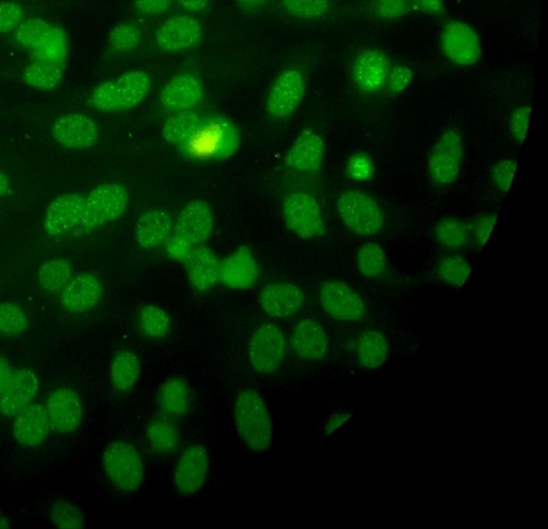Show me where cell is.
<instances>
[{
	"mask_svg": "<svg viewBox=\"0 0 548 529\" xmlns=\"http://www.w3.org/2000/svg\"><path fill=\"white\" fill-rule=\"evenodd\" d=\"M235 422L243 443L256 452H263L272 443V421L264 399L256 390L240 392L235 403Z\"/></svg>",
	"mask_w": 548,
	"mask_h": 529,
	"instance_id": "obj_1",
	"label": "cell"
},
{
	"mask_svg": "<svg viewBox=\"0 0 548 529\" xmlns=\"http://www.w3.org/2000/svg\"><path fill=\"white\" fill-rule=\"evenodd\" d=\"M26 314L11 302L0 304V335L13 337L21 335L27 328Z\"/></svg>",
	"mask_w": 548,
	"mask_h": 529,
	"instance_id": "obj_42",
	"label": "cell"
},
{
	"mask_svg": "<svg viewBox=\"0 0 548 529\" xmlns=\"http://www.w3.org/2000/svg\"><path fill=\"white\" fill-rule=\"evenodd\" d=\"M497 216L494 214H485L478 217L471 228H469V235L473 240L474 245L478 249H482L489 241L492 232L495 228Z\"/></svg>",
	"mask_w": 548,
	"mask_h": 529,
	"instance_id": "obj_49",
	"label": "cell"
},
{
	"mask_svg": "<svg viewBox=\"0 0 548 529\" xmlns=\"http://www.w3.org/2000/svg\"><path fill=\"white\" fill-rule=\"evenodd\" d=\"M435 236L441 247L453 251L461 250L467 245L469 228L461 220L447 218L437 223Z\"/></svg>",
	"mask_w": 548,
	"mask_h": 529,
	"instance_id": "obj_38",
	"label": "cell"
},
{
	"mask_svg": "<svg viewBox=\"0 0 548 529\" xmlns=\"http://www.w3.org/2000/svg\"><path fill=\"white\" fill-rule=\"evenodd\" d=\"M306 301V295L294 283H274L264 287L258 304L273 319H286L299 312Z\"/></svg>",
	"mask_w": 548,
	"mask_h": 529,
	"instance_id": "obj_18",
	"label": "cell"
},
{
	"mask_svg": "<svg viewBox=\"0 0 548 529\" xmlns=\"http://www.w3.org/2000/svg\"><path fill=\"white\" fill-rule=\"evenodd\" d=\"M142 33L133 24L117 25L110 34V44L113 50L121 53L131 52L139 47Z\"/></svg>",
	"mask_w": 548,
	"mask_h": 529,
	"instance_id": "obj_45",
	"label": "cell"
},
{
	"mask_svg": "<svg viewBox=\"0 0 548 529\" xmlns=\"http://www.w3.org/2000/svg\"><path fill=\"white\" fill-rule=\"evenodd\" d=\"M306 94V79L295 69L282 72L273 83L267 100L268 113L277 119L292 116Z\"/></svg>",
	"mask_w": 548,
	"mask_h": 529,
	"instance_id": "obj_11",
	"label": "cell"
},
{
	"mask_svg": "<svg viewBox=\"0 0 548 529\" xmlns=\"http://www.w3.org/2000/svg\"><path fill=\"white\" fill-rule=\"evenodd\" d=\"M203 95L201 81L192 74H182L165 85L161 93V102L169 111H189L202 101Z\"/></svg>",
	"mask_w": 548,
	"mask_h": 529,
	"instance_id": "obj_27",
	"label": "cell"
},
{
	"mask_svg": "<svg viewBox=\"0 0 548 529\" xmlns=\"http://www.w3.org/2000/svg\"><path fill=\"white\" fill-rule=\"evenodd\" d=\"M51 430L47 408L30 404L15 416L13 435L15 441L25 447H37L45 441Z\"/></svg>",
	"mask_w": 548,
	"mask_h": 529,
	"instance_id": "obj_21",
	"label": "cell"
},
{
	"mask_svg": "<svg viewBox=\"0 0 548 529\" xmlns=\"http://www.w3.org/2000/svg\"><path fill=\"white\" fill-rule=\"evenodd\" d=\"M51 519L55 526L62 529H81L85 525L81 510L66 501H58L53 505Z\"/></svg>",
	"mask_w": 548,
	"mask_h": 529,
	"instance_id": "obj_44",
	"label": "cell"
},
{
	"mask_svg": "<svg viewBox=\"0 0 548 529\" xmlns=\"http://www.w3.org/2000/svg\"><path fill=\"white\" fill-rule=\"evenodd\" d=\"M137 326L150 339H164L171 334L172 321L167 312L154 305L142 306L137 311Z\"/></svg>",
	"mask_w": 548,
	"mask_h": 529,
	"instance_id": "obj_34",
	"label": "cell"
},
{
	"mask_svg": "<svg viewBox=\"0 0 548 529\" xmlns=\"http://www.w3.org/2000/svg\"><path fill=\"white\" fill-rule=\"evenodd\" d=\"M13 374L14 371L8 362L5 359L0 358V397L5 394V391L12 380Z\"/></svg>",
	"mask_w": 548,
	"mask_h": 529,
	"instance_id": "obj_56",
	"label": "cell"
},
{
	"mask_svg": "<svg viewBox=\"0 0 548 529\" xmlns=\"http://www.w3.org/2000/svg\"><path fill=\"white\" fill-rule=\"evenodd\" d=\"M182 8L190 12H203L207 9L208 0H178Z\"/></svg>",
	"mask_w": 548,
	"mask_h": 529,
	"instance_id": "obj_57",
	"label": "cell"
},
{
	"mask_svg": "<svg viewBox=\"0 0 548 529\" xmlns=\"http://www.w3.org/2000/svg\"><path fill=\"white\" fill-rule=\"evenodd\" d=\"M356 263L361 275L377 279L384 276L387 271V254L378 244L367 243L359 248Z\"/></svg>",
	"mask_w": 548,
	"mask_h": 529,
	"instance_id": "obj_35",
	"label": "cell"
},
{
	"mask_svg": "<svg viewBox=\"0 0 548 529\" xmlns=\"http://www.w3.org/2000/svg\"><path fill=\"white\" fill-rule=\"evenodd\" d=\"M62 66L44 62L30 64L24 71V82L38 90H52L63 80Z\"/></svg>",
	"mask_w": 548,
	"mask_h": 529,
	"instance_id": "obj_37",
	"label": "cell"
},
{
	"mask_svg": "<svg viewBox=\"0 0 548 529\" xmlns=\"http://www.w3.org/2000/svg\"><path fill=\"white\" fill-rule=\"evenodd\" d=\"M415 73L411 68L405 65H397L391 68L385 88L389 95L397 96L405 92V90L413 83Z\"/></svg>",
	"mask_w": 548,
	"mask_h": 529,
	"instance_id": "obj_48",
	"label": "cell"
},
{
	"mask_svg": "<svg viewBox=\"0 0 548 529\" xmlns=\"http://www.w3.org/2000/svg\"><path fill=\"white\" fill-rule=\"evenodd\" d=\"M51 428L60 433H71L81 427L83 407L76 392L67 387L53 392L47 401Z\"/></svg>",
	"mask_w": 548,
	"mask_h": 529,
	"instance_id": "obj_17",
	"label": "cell"
},
{
	"mask_svg": "<svg viewBox=\"0 0 548 529\" xmlns=\"http://www.w3.org/2000/svg\"><path fill=\"white\" fill-rule=\"evenodd\" d=\"M516 172V162L510 159L498 161L492 170V179L495 187L504 193H508L512 187Z\"/></svg>",
	"mask_w": 548,
	"mask_h": 529,
	"instance_id": "obj_50",
	"label": "cell"
},
{
	"mask_svg": "<svg viewBox=\"0 0 548 529\" xmlns=\"http://www.w3.org/2000/svg\"><path fill=\"white\" fill-rule=\"evenodd\" d=\"M337 209L346 228L358 236H375L385 228L382 207L372 196L363 192H344L339 198Z\"/></svg>",
	"mask_w": 548,
	"mask_h": 529,
	"instance_id": "obj_3",
	"label": "cell"
},
{
	"mask_svg": "<svg viewBox=\"0 0 548 529\" xmlns=\"http://www.w3.org/2000/svg\"><path fill=\"white\" fill-rule=\"evenodd\" d=\"M389 342L385 334L375 329L365 330L357 338L355 353L359 365L367 370L382 367L389 357Z\"/></svg>",
	"mask_w": 548,
	"mask_h": 529,
	"instance_id": "obj_30",
	"label": "cell"
},
{
	"mask_svg": "<svg viewBox=\"0 0 548 529\" xmlns=\"http://www.w3.org/2000/svg\"><path fill=\"white\" fill-rule=\"evenodd\" d=\"M283 215L288 229L300 238L315 239L325 234L321 205L308 193L297 192L287 196Z\"/></svg>",
	"mask_w": 548,
	"mask_h": 529,
	"instance_id": "obj_7",
	"label": "cell"
},
{
	"mask_svg": "<svg viewBox=\"0 0 548 529\" xmlns=\"http://www.w3.org/2000/svg\"><path fill=\"white\" fill-rule=\"evenodd\" d=\"M10 180L7 175L0 171V196H4L10 192Z\"/></svg>",
	"mask_w": 548,
	"mask_h": 529,
	"instance_id": "obj_60",
	"label": "cell"
},
{
	"mask_svg": "<svg viewBox=\"0 0 548 529\" xmlns=\"http://www.w3.org/2000/svg\"><path fill=\"white\" fill-rule=\"evenodd\" d=\"M52 136L60 146L83 150L98 143L99 128L94 119L84 114L70 113L55 120Z\"/></svg>",
	"mask_w": 548,
	"mask_h": 529,
	"instance_id": "obj_13",
	"label": "cell"
},
{
	"mask_svg": "<svg viewBox=\"0 0 548 529\" xmlns=\"http://www.w3.org/2000/svg\"><path fill=\"white\" fill-rule=\"evenodd\" d=\"M199 21L190 17H176L164 22L157 32L158 47L170 53L190 49L202 38Z\"/></svg>",
	"mask_w": 548,
	"mask_h": 529,
	"instance_id": "obj_19",
	"label": "cell"
},
{
	"mask_svg": "<svg viewBox=\"0 0 548 529\" xmlns=\"http://www.w3.org/2000/svg\"><path fill=\"white\" fill-rule=\"evenodd\" d=\"M33 55L39 62L63 66L68 56V39L64 30L54 26L49 39L33 51Z\"/></svg>",
	"mask_w": 548,
	"mask_h": 529,
	"instance_id": "obj_40",
	"label": "cell"
},
{
	"mask_svg": "<svg viewBox=\"0 0 548 529\" xmlns=\"http://www.w3.org/2000/svg\"><path fill=\"white\" fill-rule=\"evenodd\" d=\"M349 418V416L347 415H333L331 416L327 423H326V435L332 433L333 431H336L337 429H339L343 423H345L347 421V419Z\"/></svg>",
	"mask_w": 548,
	"mask_h": 529,
	"instance_id": "obj_58",
	"label": "cell"
},
{
	"mask_svg": "<svg viewBox=\"0 0 548 529\" xmlns=\"http://www.w3.org/2000/svg\"><path fill=\"white\" fill-rule=\"evenodd\" d=\"M129 194L124 185L103 184L85 196L84 216L80 229L90 231L111 223L126 213Z\"/></svg>",
	"mask_w": 548,
	"mask_h": 529,
	"instance_id": "obj_5",
	"label": "cell"
},
{
	"mask_svg": "<svg viewBox=\"0 0 548 529\" xmlns=\"http://www.w3.org/2000/svg\"><path fill=\"white\" fill-rule=\"evenodd\" d=\"M23 8L13 2L0 3V34L13 32L22 23Z\"/></svg>",
	"mask_w": 548,
	"mask_h": 529,
	"instance_id": "obj_52",
	"label": "cell"
},
{
	"mask_svg": "<svg viewBox=\"0 0 548 529\" xmlns=\"http://www.w3.org/2000/svg\"><path fill=\"white\" fill-rule=\"evenodd\" d=\"M346 173L358 183H367L375 174L374 161L368 154L357 153L347 160Z\"/></svg>",
	"mask_w": 548,
	"mask_h": 529,
	"instance_id": "obj_47",
	"label": "cell"
},
{
	"mask_svg": "<svg viewBox=\"0 0 548 529\" xmlns=\"http://www.w3.org/2000/svg\"><path fill=\"white\" fill-rule=\"evenodd\" d=\"M173 0H134L137 12L146 15H158L171 8Z\"/></svg>",
	"mask_w": 548,
	"mask_h": 529,
	"instance_id": "obj_54",
	"label": "cell"
},
{
	"mask_svg": "<svg viewBox=\"0 0 548 529\" xmlns=\"http://www.w3.org/2000/svg\"><path fill=\"white\" fill-rule=\"evenodd\" d=\"M319 305L334 320L358 322L367 315V305L362 297L343 281L329 280L318 292Z\"/></svg>",
	"mask_w": 548,
	"mask_h": 529,
	"instance_id": "obj_8",
	"label": "cell"
},
{
	"mask_svg": "<svg viewBox=\"0 0 548 529\" xmlns=\"http://www.w3.org/2000/svg\"><path fill=\"white\" fill-rule=\"evenodd\" d=\"M106 475L121 491L139 490L144 481L145 467L140 452L125 441L112 442L103 455Z\"/></svg>",
	"mask_w": 548,
	"mask_h": 529,
	"instance_id": "obj_4",
	"label": "cell"
},
{
	"mask_svg": "<svg viewBox=\"0 0 548 529\" xmlns=\"http://www.w3.org/2000/svg\"><path fill=\"white\" fill-rule=\"evenodd\" d=\"M140 374V359L133 352H120L112 361L111 382L118 391L131 390L139 380Z\"/></svg>",
	"mask_w": 548,
	"mask_h": 529,
	"instance_id": "obj_33",
	"label": "cell"
},
{
	"mask_svg": "<svg viewBox=\"0 0 548 529\" xmlns=\"http://www.w3.org/2000/svg\"><path fill=\"white\" fill-rule=\"evenodd\" d=\"M180 431L174 419L161 416L152 419L147 428L148 442L157 455L169 457L180 445Z\"/></svg>",
	"mask_w": 548,
	"mask_h": 529,
	"instance_id": "obj_31",
	"label": "cell"
},
{
	"mask_svg": "<svg viewBox=\"0 0 548 529\" xmlns=\"http://www.w3.org/2000/svg\"><path fill=\"white\" fill-rule=\"evenodd\" d=\"M260 272L252 254L246 247H240L221 263L220 281L234 290H249L258 280Z\"/></svg>",
	"mask_w": 548,
	"mask_h": 529,
	"instance_id": "obj_24",
	"label": "cell"
},
{
	"mask_svg": "<svg viewBox=\"0 0 548 529\" xmlns=\"http://www.w3.org/2000/svg\"><path fill=\"white\" fill-rule=\"evenodd\" d=\"M411 6L413 10L432 15V17H440L445 12L444 0H411Z\"/></svg>",
	"mask_w": 548,
	"mask_h": 529,
	"instance_id": "obj_55",
	"label": "cell"
},
{
	"mask_svg": "<svg viewBox=\"0 0 548 529\" xmlns=\"http://www.w3.org/2000/svg\"><path fill=\"white\" fill-rule=\"evenodd\" d=\"M71 278L72 266L65 259L49 260L39 269V283L48 292H62Z\"/></svg>",
	"mask_w": 548,
	"mask_h": 529,
	"instance_id": "obj_36",
	"label": "cell"
},
{
	"mask_svg": "<svg viewBox=\"0 0 548 529\" xmlns=\"http://www.w3.org/2000/svg\"><path fill=\"white\" fill-rule=\"evenodd\" d=\"M464 138L460 130L446 129L433 146L428 168L434 183L449 186L458 178L464 159Z\"/></svg>",
	"mask_w": 548,
	"mask_h": 529,
	"instance_id": "obj_6",
	"label": "cell"
},
{
	"mask_svg": "<svg viewBox=\"0 0 548 529\" xmlns=\"http://www.w3.org/2000/svg\"><path fill=\"white\" fill-rule=\"evenodd\" d=\"M151 88L149 74L130 71L114 81L99 85L91 94V104L102 112L130 110L142 103Z\"/></svg>",
	"mask_w": 548,
	"mask_h": 529,
	"instance_id": "obj_2",
	"label": "cell"
},
{
	"mask_svg": "<svg viewBox=\"0 0 548 529\" xmlns=\"http://www.w3.org/2000/svg\"><path fill=\"white\" fill-rule=\"evenodd\" d=\"M371 12L378 20H398L407 15L413 6L411 0H372Z\"/></svg>",
	"mask_w": 548,
	"mask_h": 529,
	"instance_id": "obj_46",
	"label": "cell"
},
{
	"mask_svg": "<svg viewBox=\"0 0 548 529\" xmlns=\"http://www.w3.org/2000/svg\"><path fill=\"white\" fill-rule=\"evenodd\" d=\"M329 338L318 322L306 319L297 324L292 337L295 354L303 361H321L327 357Z\"/></svg>",
	"mask_w": 548,
	"mask_h": 529,
	"instance_id": "obj_25",
	"label": "cell"
},
{
	"mask_svg": "<svg viewBox=\"0 0 548 529\" xmlns=\"http://www.w3.org/2000/svg\"><path fill=\"white\" fill-rule=\"evenodd\" d=\"M325 159V143L316 131L304 129L298 136L291 150L288 151L286 162L293 170L302 173L321 171Z\"/></svg>",
	"mask_w": 548,
	"mask_h": 529,
	"instance_id": "obj_20",
	"label": "cell"
},
{
	"mask_svg": "<svg viewBox=\"0 0 548 529\" xmlns=\"http://www.w3.org/2000/svg\"><path fill=\"white\" fill-rule=\"evenodd\" d=\"M165 244L166 252L170 255V258L182 264H185L191 250L194 248L186 240L173 233L167 238Z\"/></svg>",
	"mask_w": 548,
	"mask_h": 529,
	"instance_id": "obj_53",
	"label": "cell"
},
{
	"mask_svg": "<svg viewBox=\"0 0 548 529\" xmlns=\"http://www.w3.org/2000/svg\"><path fill=\"white\" fill-rule=\"evenodd\" d=\"M10 528L9 520L0 513V529Z\"/></svg>",
	"mask_w": 548,
	"mask_h": 529,
	"instance_id": "obj_61",
	"label": "cell"
},
{
	"mask_svg": "<svg viewBox=\"0 0 548 529\" xmlns=\"http://www.w3.org/2000/svg\"><path fill=\"white\" fill-rule=\"evenodd\" d=\"M285 9L294 17L304 20L323 18L330 8V0H283Z\"/></svg>",
	"mask_w": 548,
	"mask_h": 529,
	"instance_id": "obj_43",
	"label": "cell"
},
{
	"mask_svg": "<svg viewBox=\"0 0 548 529\" xmlns=\"http://www.w3.org/2000/svg\"><path fill=\"white\" fill-rule=\"evenodd\" d=\"M438 276L444 282L456 286H463L471 274V266L458 255L446 256L438 264Z\"/></svg>",
	"mask_w": 548,
	"mask_h": 529,
	"instance_id": "obj_41",
	"label": "cell"
},
{
	"mask_svg": "<svg viewBox=\"0 0 548 529\" xmlns=\"http://www.w3.org/2000/svg\"><path fill=\"white\" fill-rule=\"evenodd\" d=\"M39 389L37 375L30 369H20L14 372L12 380L0 397V413L7 417H15L33 403Z\"/></svg>",
	"mask_w": 548,
	"mask_h": 529,
	"instance_id": "obj_23",
	"label": "cell"
},
{
	"mask_svg": "<svg viewBox=\"0 0 548 529\" xmlns=\"http://www.w3.org/2000/svg\"><path fill=\"white\" fill-rule=\"evenodd\" d=\"M440 45L450 62L458 66H474L481 58L479 34L473 27L458 20H451L444 25Z\"/></svg>",
	"mask_w": 548,
	"mask_h": 529,
	"instance_id": "obj_9",
	"label": "cell"
},
{
	"mask_svg": "<svg viewBox=\"0 0 548 529\" xmlns=\"http://www.w3.org/2000/svg\"><path fill=\"white\" fill-rule=\"evenodd\" d=\"M191 406V389L184 376L167 379L158 394V407L162 416L171 419L185 417Z\"/></svg>",
	"mask_w": 548,
	"mask_h": 529,
	"instance_id": "obj_29",
	"label": "cell"
},
{
	"mask_svg": "<svg viewBox=\"0 0 548 529\" xmlns=\"http://www.w3.org/2000/svg\"><path fill=\"white\" fill-rule=\"evenodd\" d=\"M213 224L210 205L204 200H194L180 211L172 233L193 247L200 246L211 236Z\"/></svg>",
	"mask_w": 548,
	"mask_h": 529,
	"instance_id": "obj_15",
	"label": "cell"
},
{
	"mask_svg": "<svg viewBox=\"0 0 548 529\" xmlns=\"http://www.w3.org/2000/svg\"><path fill=\"white\" fill-rule=\"evenodd\" d=\"M203 124L199 113L189 111L177 112L167 119L162 128V139L170 145L184 144Z\"/></svg>",
	"mask_w": 548,
	"mask_h": 529,
	"instance_id": "obj_32",
	"label": "cell"
},
{
	"mask_svg": "<svg viewBox=\"0 0 548 529\" xmlns=\"http://www.w3.org/2000/svg\"><path fill=\"white\" fill-rule=\"evenodd\" d=\"M531 109L528 105H522L517 108L510 117L509 130L512 139L519 144H523L529 130Z\"/></svg>",
	"mask_w": 548,
	"mask_h": 529,
	"instance_id": "obj_51",
	"label": "cell"
},
{
	"mask_svg": "<svg viewBox=\"0 0 548 529\" xmlns=\"http://www.w3.org/2000/svg\"><path fill=\"white\" fill-rule=\"evenodd\" d=\"M286 341L282 330L272 323L258 327L249 343V359L257 372L271 374L284 359Z\"/></svg>",
	"mask_w": 548,
	"mask_h": 529,
	"instance_id": "obj_10",
	"label": "cell"
},
{
	"mask_svg": "<svg viewBox=\"0 0 548 529\" xmlns=\"http://www.w3.org/2000/svg\"><path fill=\"white\" fill-rule=\"evenodd\" d=\"M189 280L197 292H207L220 280L221 262L215 252L204 245L195 246L185 264Z\"/></svg>",
	"mask_w": 548,
	"mask_h": 529,
	"instance_id": "obj_26",
	"label": "cell"
},
{
	"mask_svg": "<svg viewBox=\"0 0 548 529\" xmlns=\"http://www.w3.org/2000/svg\"><path fill=\"white\" fill-rule=\"evenodd\" d=\"M53 27L51 23L40 18L26 20L15 29V40L33 52L49 39Z\"/></svg>",
	"mask_w": 548,
	"mask_h": 529,
	"instance_id": "obj_39",
	"label": "cell"
},
{
	"mask_svg": "<svg viewBox=\"0 0 548 529\" xmlns=\"http://www.w3.org/2000/svg\"><path fill=\"white\" fill-rule=\"evenodd\" d=\"M209 453L206 446L194 444L180 456L175 468L174 480L177 491L192 496L203 489L209 472Z\"/></svg>",
	"mask_w": 548,
	"mask_h": 529,
	"instance_id": "obj_12",
	"label": "cell"
},
{
	"mask_svg": "<svg viewBox=\"0 0 548 529\" xmlns=\"http://www.w3.org/2000/svg\"><path fill=\"white\" fill-rule=\"evenodd\" d=\"M391 68V60L385 52L376 49L363 51L353 66L354 83L364 93H378L385 88Z\"/></svg>",
	"mask_w": 548,
	"mask_h": 529,
	"instance_id": "obj_16",
	"label": "cell"
},
{
	"mask_svg": "<svg viewBox=\"0 0 548 529\" xmlns=\"http://www.w3.org/2000/svg\"><path fill=\"white\" fill-rule=\"evenodd\" d=\"M85 209V196L66 193L57 196L49 205L43 220V229L50 236L58 237L80 228Z\"/></svg>",
	"mask_w": 548,
	"mask_h": 529,
	"instance_id": "obj_14",
	"label": "cell"
},
{
	"mask_svg": "<svg viewBox=\"0 0 548 529\" xmlns=\"http://www.w3.org/2000/svg\"><path fill=\"white\" fill-rule=\"evenodd\" d=\"M235 2L245 9H256L265 6L269 0H235Z\"/></svg>",
	"mask_w": 548,
	"mask_h": 529,
	"instance_id": "obj_59",
	"label": "cell"
},
{
	"mask_svg": "<svg viewBox=\"0 0 548 529\" xmlns=\"http://www.w3.org/2000/svg\"><path fill=\"white\" fill-rule=\"evenodd\" d=\"M173 218L162 209L148 210L135 226L136 244L143 250L156 249L165 244L173 231Z\"/></svg>",
	"mask_w": 548,
	"mask_h": 529,
	"instance_id": "obj_28",
	"label": "cell"
},
{
	"mask_svg": "<svg viewBox=\"0 0 548 529\" xmlns=\"http://www.w3.org/2000/svg\"><path fill=\"white\" fill-rule=\"evenodd\" d=\"M102 295L99 278L90 272H83L70 279L62 291V301L68 311L80 313L96 308Z\"/></svg>",
	"mask_w": 548,
	"mask_h": 529,
	"instance_id": "obj_22",
	"label": "cell"
}]
</instances>
